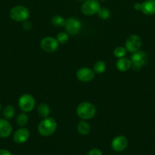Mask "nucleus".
<instances>
[{"mask_svg": "<svg viewBox=\"0 0 155 155\" xmlns=\"http://www.w3.org/2000/svg\"><path fill=\"white\" fill-rule=\"evenodd\" d=\"M56 120L51 117H46L38 126V132L43 136H50L55 133L56 130Z\"/></svg>", "mask_w": 155, "mask_h": 155, "instance_id": "nucleus-1", "label": "nucleus"}, {"mask_svg": "<svg viewBox=\"0 0 155 155\" xmlns=\"http://www.w3.org/2000/svg\"><path fill=\"white\" fill-rule=\"evenodd\" d=\"M77 115L82 120H88L94 117L96 114V107L90 102H82L78 106Z\"/></svg>", "mask_w": 155, "mask_h": 155, "instance_id": "nucleus-2", "label": "nucleus"}, {"mask_svg": "<svg viewBox=\"0 0 155 155\" xmlns=\"http://www.w3.org/2000/svg\"><path fill=\"white\" fill-rule=\"evenodd\" d=\"M29 15H30V12L28 9L22 5L15 6L10 11L11 18L18 22L25 21L29 18Z\"/></svg>", "mask_w": 155, "mask_h": 155, "instance_id": "nucleus-3", "label": "nucleus"}, {"mask_svg": "<svg viewBox=\"0 0 155 155\" xmlns=\"http://www.w3.org/2000/svg\"><path fill=\"white\" fill-rule=\"evenodd\" d=\"M147 54L143 51H137L132 54L131 56L132 61V67L135 71H138L144 66L147 63Z\"/></svg>", "mask_w": 155, "mask_h": 155, "instance_id": "nucleus-4", "label": "nucleus"}, {"mask_svg": "<svg viewBox=\"0 0 155 155\" xmlns=\"http://www.w3.org/2000/svg\"><path fill=\"white\" fill-rule=\"evenodd\" d=\"M18 105L23 111H30L33 110L35 106L34 98L29 94H24L20 97L19 101H18Z\"/></svg>", "mask_w": 155, "mask_h": 155, "instance_id": "nucleus-5", "label": "nucleus"}, {"mask_svg": "<svg viewBox=\"0 0 155 155\" xmlns=\"http://www.w3.org/2000/svg\"><path fill=\"white\" fill-rule=\"evenodd\" d=\"M100 8V3L97 0H86L81 6V12L85 15H93L97 13Z\"/></svg>", "mask_w": 155, "mask_h": 155, "instance_id": "nucleus-6", "label": "nucleus"}, {"mask_svg": "<svg viewBox=\"0 0 155 155\" xmlns=\"http://www.w3.org/2000/svg\"><path fill=\"white\" fill-rule=\"evenodd\" d=\"M141 39L137 35H131L126 41V48L130 52H135L138 51L141 46Z\"/></svg>", "mask_w": 155, "mask_h": 155, "instance_id": "nucleus-7", "label": "nucleus"}, {"mask_svg": "<svg viewBox=\"0 0 155 155\" xmlns=\"http://www.w3.org/2000/svg\"><path fill=\"white\" fill-rule=\"evenodd\" d=\"M40 46L43 51L49 53H52L58 48L59 42L55 38L48 36V37H45L42 39L40 42Z\"/></svg>", "mask_w": 155, "mask_h": 155, "instance_id": "nucleus-8", "label": "nucleus"}, {"mask_svg": "<svg viewBox=\"0 0 155 155\" xmlns=\"http://www.w3.org/2000/svg\"><path fill=\"white\" fill-rule=\"evenodd\" d=\"M65 29L70 35H76L79 33L81 28V24L80 21L76 18H70L65 21Z\"/></svg>", "mask_w": 155, "mask_h": 155, "instance_id": "nucleus-9", "label": "nucleus"}, {"mask_svg": "<svg viewBox=\"0 0 155 155\" xmlns=\"http://www.w3.org/2000/svg\"><path fill=\"white\" fill-rule=\"evenodd\" d=\"M112 148L115 151H122L127 148L128 140L125 136H117L112 140Z\"/></svg>", "mask_w": 155, "mask_h": 155, "instance_id": "nucleus-10", "label": "nucleus"}, {"mask_svg": "<svg viewBox=\"0 0 155 155\" xmlns=\"http://www.w3.org/2000/svg\"><path fill=\"white\" fill-rule=\"evenodd\" d=\"M77 78L82 82H89L94 77V71L87 68H81L78 71Z\"/></svg>", "mask_w": 155, "mask_h": 155, "instance_id": "nucleus-11", "label": "nucleus"}, {"mask_svg": "<svg viewBox=\"0 0 155 155\" xmlns=\"http://www.w3.org/2000/svg\"><path fill=\"white\" fill-rule=\"evenodd\" d=\"M30 136V133L28 130L25 128H21L17 130L14 134V141L18 144H21L25 142Z\"/></svg>", "mask_w": 155, "mask_h": 155, "instance_id": "nucleus-12", "label": "nucleus"}, {"mask_svg": "<svg viewBox=\"0 0 155 155\" xmlns=\"http://www.w3.org/2000/svg\"><path fill=\"white\" fill-rule=\"evenodd\" d=\"M12 127L10 123L4 119H0V138H7L11 135Z\"/></svg>", "mask_w": 155, "mask_h": 155, "instance_id": "nucleus-13", "label": "nucleus"}, {"mask_svg": "<svg viewBox=\"0 0 155 155\" xmlns=\"http://www.w3.org/2000/svg\"><path fill=\"white\" fill-rule=\"evenodd\" d=\"M141 11L144 15H155V0H146L141 3Z\"/></svg>", "mask_w": 155, "mask_h": 155, "instance_id": "nucleus-14", "label": "nucleus"}, {"mask_svg": "<svg viewBox=\"0 0 155 155\" xmlns=\"http://www.w3.org/2000/svg\"><path fill=\"white\" fill-rule=\"evenodd\" d=\"M132 61L130 59L126 58H120L116 62V68L119 71H127L132 68Z\"/></svg>", "mask_w": 155, "mask_h": 155, "instance_id": "nucleus-15", "label": "nucleus"}, {"mask_svg": "<svg viewBox=\"0 0 155 155\" xmlns=\"http://www.w3.org/2000/svg\"><path fill=\"white\" fill-rule=\"evenodd\" d=\"M77 129L78 133H80V134L84 135V136L88 135V133H90V131H91V127H90V125L88 124V123L85 122V121L84 120L80 121V122L78 123Z\"/></svg>", "mask_w": 155, "mask_h": 155, "instance_id": "nucleus-16", "label": "nucleus"}, {"mask_svg": "<svg viewBox=\"0 0 155 155\" xmlns=\"http://www.w3.org/2000/svg\"><path fill=\"white\" fill-rule=\"evenodd\" d=\"M38 114L40 117H47L48 115L50 114V109L49 105H47L46 104H40L39 106H38L37 108Z\"/></svg>", "mask_w": 155, "mask_h": 155, "instance_id": "nucleus-17", "label": "nucleus"}, {"mask_svg": "<svg viewBox=\"0 0 155 155\" xmlns=\"http://www.w3.org/2000/svg\"><path fill=\"white\" fill-rule=\"evenodd\" d=\"M15 113V107L12 105H8L7 107H5L4 110H3V116L5 119L9 120L11 119L14 117Z\"/></svg>", "mask_w": 155, "mask_h": 155, "instance_id": "nucleus-18", "label": "nucleus"}, {"mask_svg": "<svg viewBox=\"0 0 155 155\" xmlns=\"http://www.w3.org/2000/svg\"><path fill=\"white\" fill-rule=\"evenodd\" d=\"M28 122V117L26 114H19L17 116L16 123L19 127H24Z\"/></svg>", "mask_w": 155, "mask_h": 155, "instance_id": "nucleus-19", "label": "nucleus"}, {"mask_svg": "<svg viewBox=\"0 0 155 155\" xmlns=\"http://www.w3.org/2000/svg\"><path fill=\"white\" fill-rule=\"evenodd\" d=\"M51 22L56 27H62V26H65V20L60 15H56L53 17Z\"/></svg>", "mask_w": 155, "mask_h": 155, "instance_id": "nucleus-20", "label": "nucleus"}, {"mask_svg": "<svg viewBox=\"0 0 155 155\" xmlns=\"http://www.w3.org/2000/svg\"><path fill=\"white\" fill-rule=\"evenodd\" d=\"M105 70H106V64L102 61H97L94 64V71L97 73V74H102V73L104 72Z\"/></svg>", "mask_w": 155, "mask_h": 155, "instance_id": "nucleus-21", "label": "nucleus"}, {"mask_svg": "<svg viewBox=\"0 0 155 155\" xmlns=\"http://www.w3.org/2000/svg\"><path fill=\"white\" fill-rule=\"evenodd\" d=\"M97 15H98V17L100 18L106 20L109 18V16H110V12L106 8H100V10L97 12Z\"/></svg>", "mask_w": 155, "mask_h": 155, "instance_id": "nucleus-22", "label": "nucleus"}, {"mask_svg": "<svg viewBox=\"0 0 155 155\" xmlns=\"http://www.w3.org/2000/svg\"><path fill=\"white\" fill-rule=\"evenodd\" d=\"M114 55L115 56L116 58H122L123 56L126 55V48H124V47H117V48H115L113 51Z\"/></svg>", "mask_w": 155, "mask_h": 155, "instance_id": "nucleus-23", "label": "nucleus"}, {"mask_svg": "<svg viewBox=\"0 0 155 155\" xmlns=\"http://www.w3.org/2000/svg\"><path fill=\"white\" fill-rule=\"evenodd\" d=\"M57 41L59 42V43L64 44L66 43L68 40V35L66 33H64V32H62V33H59V34L57 35V38H56Z\"/></svg>", "mask_w": 155, "mask_h": 155, "instance_id": "nucleus-24", "label": "nucleus"}, {"mask_svg": "<svg viewBox=\"0 0 155 155\" xmlns=\"http://www.w3.org/2000/svg\"><path fill=\"white\" fill-rule=\"evenodd\" d=\"M88 155H103V154L100 151V150L97 149V148H94L88 152Z\"/></svg>", "mask_w": 155, "mask_h": 155, "instance_id": "nucleus-25", "label": "nucleus"}, {"mask_svg": "<svg viewBox=\"0 0 155 155\" xmlns=\"http://www.w3.org/2000/svg\"><path fill=\"white\" fill-rule=\"evenodd\" d=\"M31 27H32V25H31V23H30V21H25V22L23 24V28H24V30H29L31 29Z\"/></svg>", "mask_w": 155, "mask_h": 155, "instance_id": "nucleus-26", "label": "nucleus"}, {"mask_svg": "<svg viewBox=\"0 0 155 155\" xmlns=\"http://www.w3.org/2000/svg\"><path fill=\"white\" fill-rule=\"evenodd\" d=\"M0 155H12L11 154L10 151L5 149H1L0 150Z\"/></svg>", "mask_w": 155, "mask_h": 155, "instance_id": "nucleus-27", "label": "nucleus"}, {"mask_svg": "<svg viewBox=\"0 0 155 155\" xmlns=\"http://www.w3.org/2000/svg\"><path fill=\"white\" fill-rule=\"evenodd\" d=\"M134 8H135L136 11H141V3H135V5H134Z\"/></svg>", "mask_w": 155, "mask_h": 155, "instance_id": "nucleus-28", "label": "nucleus"}, {"mask_svg": "<svg viewBox=\"0 0 155 155\" xmlns=\"http://www.w3.org/2000/svg\"><path fill=\"white\" fill-rule=\"evenodd\" d=\"M0 110H1V104H0Z\"/></svg>", "mask_w": 155, "mask_h": 155, "instance_id": "nucleus-29", "label": "nucleus"}, {"mask_svg": "<svg viewBox=\"0 0 155 155\" xmlns=\"http://www.w3.org/2000/svg\"><path fill=\"white\" fill-rule=\"evenodd\" d=\"M81 1H84V0H81Z\"/></svg>", "mask_w": 155, "mask_h": 155, "instance_id": "nucleus-30", "label": "nucleus"}]
</instances>
